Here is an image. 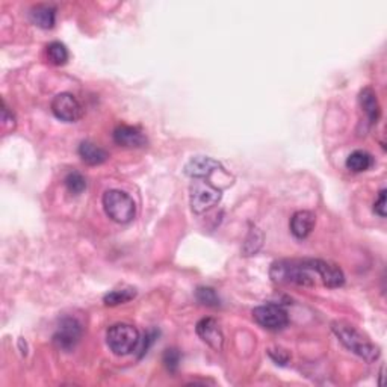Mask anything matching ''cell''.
I'll list each match as a JSON object with an SVG mask.
<instances>
[{"mask_svg": "<svg viewBox=\"0 0 387 387\" xmlns=\"http://www.w3.org/2000/svg\"><path fill=\"white\" fill-rule=\"evenodd\" d=\"M271 278L276 283L313 286L319 280L317 259L282 261L272 265Z\"/></svg>", "mask_w": 387, "mask_h": 387, "instance_id": "6da1fadb", "label": "cell"}, {"mask_svg": "<svg viewBox=\"0 0 387 387\" xmlns=\"http://www.w3.org/2000/svg\"><path fill=\"white\" fill-rule=\"evenodd\" d=\"M332 328L334 334L338 336V339L351 351V353L362 357L363 360H366L368 363L378 360L379 348L374 345L366 336H363L360 332H358L354 325L348 324V322L338 321L333 322Z\"/></svg>", "mask_w": 387, "mask_h": 387, "instance_id": "7a4b0ae2", "label": "cell"}, {"mask_svg": "<svg viewBox=\"0 0 387 387\" xmlns=\"http://www.w3.org/2000/svg\"><path fill=\"white\" fill-rule=\"evenodd\" d=\"M103 207L107 217H109L114 223L118 224L131 223L136 213L133 198L129 196V194L118 189H109L105 192Z\"/></svg>", "mask_w": 387, "mask_h": 387, "instance_id": "3957f363", "label": "cell"}, {"mask_svg": "<svg viewBox=\"0 0 387 387\" xmlns=\"http://www.w3.org/2000/svg\"><path fill=\"white\" fill-rule=\"evenodd\" d=\"M139 332L131 324H116L106 333L107 347L116 356H127L139 347Z\"/></svg>", "mask_w": 387, "mask_h": 387, "instance_id": "277c9868", "label": "cell"}, {"mask_svg": "<svg viewBox=\"0 0 387 387\" xmlns=\"http://www.w3.org/2000/svg\"><path fill=\"white\" fill-rule=\"evenodd\" d=\"M221 200V191L213 185L206 182L204 178H196L189 188L191 209L196 213H203L211 207L218 204Z\"/></svg>", "mask_w": 387, "mask_h": 387, "instance_id": "5b68a950", "label": "cell"}, {"mask_svg": "<svg viewBox=\"0 0 387 387\" xmlns=\"http://www.w3.org/2000/svg\"><path fill=\"white\" fill-rule=\"evenodd\" d=\"M253 318L261 327L272 330H282L289 324V317L282 306L278 304H265L256 307L253 310Z\"/></svg>", "mask_w": 387, "mask_h": 387, "instance_id": "8992f818", "label": "cell"}, {"mask_svg": "<svg viewBox=\"0 0 387 387\" xmlns=\"http://www.w3.org/2000/svg\"><path fill=\"white\" fill-rule=\"evenodd\" d=\"M52 112L55 117L66 121V123H76L83 116V107L79 103V100L70 94V92H61L52 102Z\"/></svg>", "mask_w": 387, "mask_h": 387, "instance_id": "52a82bcc", "label": "cell"}, {"mask_svg": "<svg viewBox=\"0 0 387 387\" xmlns=\"http://www.w3.org/2000/svg\"><path fill=\"white\" fill-rule=\"evenodd\" d=\"M82 338V325L75 318H64L56 333L53 334V343L62 351H71Z\"/></svg>", "mask_w": 387, "mask_h": 387, "instance_id": "ba28073f", "label": "cell"}, {"mask_svg": "<svg viewBox=\"0 0 387 387\" xmlns=\"http://www.w3.org/2000/svg\"><path fill=\"white\" fill-rule=\"evenodd\" d=\"M196 330H197V334L200 336V339L206 342L207 345L217 351L223 348L224 336H223V332H221L219 324L213 318H203L197 324Z\"/></svg>", "mask_w": 387, "mask_h": 387, "instance_id": "9c48e42d", "label": "cell"}, {"mask_svg": "<svg viewBox=\"0 0 387 387\" xmlns=\"http://www.w3.org/2000/svg\"><path fill=\"white\" fill-rule=\"evenodd\" d=\"M114 141H116L120 147L141 148L147 144V136L142 133L138 127L118 126L116 131H114Z\"/></svg>", "mask_w": 387, "mask_h": 387, "instance_id": "30bf717a", "label": "cell"}, {"mask_svg": "<svg viewBox=\"0 0 387 387\" xmlns=\"http://www.w3.org/2000/svg\"><path fill=\"white\" fill-rule=\"evenodd\" d=\"M218 168H221L219 162L212 159V157L198 156L192 157V159L185 165V174L192 178H206Z\"/></svg>", "mask_w": 387, "mask_h": 387, "instance_id": "8fae6325", "label": "cell"}, {"mask_svg": "<svg viewBox=\"0 0 387 387\" xmlns=\"http://www.w3.org/2000/svg\"><path fill=\"white\" fill-rule=\"evenodd\" d=\"M317 224V217L310 211H298L291 218V232L297 239H306Z\"/></svg>", "mask_w": 387, "mask_h": 387, "instance_id": "7c38bea8", "label": "cell"}, {"mask_svg": "<svg viewBox=\"0 0 387 387\" xmlns=\"http://www.w3.org/2000/svg\"><path fill=\"white\" fill-rule=\"evenodd\" d=\"M317 269L321 283L327 286V288H339V286L345 283V276H343L338 265L317 259Z\"/></svg>", "mask_w": 387, "mask_h": 387, "instance_id": "4fadbf2b", "label": "cell"}, {"mask_svg": "<svg viewBox=\"0 0 387 387\" xmlns=\"http://www.w3.org/2000/svg\"><path fill=\"white\" fill-rule=\"evenodd\" d=\"M79 156L88 165H102L109 159V153L91 141H83L82 144L79 146Z\"/></svg>", "mask_w": 387, "mask_h": 387, "instance_id": "5bb4252c", "label": "cell"}, {"mask_svg": "<svg viewBox=\"0 0 387 387\" xmlns=\"http://www.w3.org/2000/svg\"><path fill=\"white\" fill-rule=\"evenodd\" d=\"M31 20L42 29H52L56 20V10L52 5L40 3L31 10Z\"/></svg>", "mask_w": 387, "mask_h": 387, "instance_id": "9a60e30c", "label": "cell"}, {"mask_svg": "<svg viewBox=\"0 0 387 387\" xmlns=\"http://www.w3.org/2000/svg\"><path fill=\"white\" fill-rule=\"evenodd\" d=\"M360 106L362 109L366 114V117L369 118V121L372 124L377 123L379 120V116H382V107H379L378 98L375 91L372 88H364L360 92Z\"/></svg>", "mask_w": 387, "mask_h": 387, "instance_id": "2e32d148", "label": "cell"}, {"mask_svg": "<svg viewBox=\"0 0 387 387\" xmlns=\"http://www.w3.org/2000/svg\"><path fill=\"white\" fill-rule=\"evenodd\" d=\"M374 159L368 152H363V150H356V152L351 153L347 157V168L353 173H363V171H368Z\"/></svg>", "mask_w": 387, "mask_h": 387, "instance_id": "e0dca14e", "label": "cell"}, {"mask_svg": "<svg viewBox=\"0 0 387 387\" xmlns=\"http://www.w3.org/2000/svg\"><path fill=\"white\" fill-rule=\"evenodd\" d=\"M47 58L53 66H64L68 61V50L59 41H53L47 46Z\"/></svg>", "mask_w": 387, "mask_h": 387, "instance_id": "ac0fdd59", "label": "cell"}, {"mask_svg": "<svg viewBox=\"0 0 387 387\" xmlns=\"http://www.w3.org/2000/svg\"><path fill=\"white\" fill-rule=\"evenodd\" d=\"M135 297H136V291L133 288H127V289H117V291L106 293L103 301L106 306L112 307V306L129 303V301L133 299Z\"/></svg>", "mask_w": 387, "mask_h": 387, "instance_id": "d6986e66", "label": "cell"}, {"mask_svg": "<svg viewBox=\"0 0 387 387\" xmlns=\"http://www.w3.org/2000/svg\"><path fill=\"white\" fill-rule=\"evenodd\" d=\"M66 186L71 194L79 196V194H82L85 189H87V181H85V177L81 173L75 171V173H70L66 177Z\"/></svg>", "mask_w": 387, "mask_h": 387, "instance_id": "ffe728a7", "label": "cell"}, {"mask_svg": "<svg viewBox=\"0 0 387 387\" xmlns=\"http://www.w3.org/2000/svg\"><path fill=\"white\" fill-rule=\"evenodd\" d=\"M196 295H197V299L203 306H207V307L219 306V297L217 295V292H215L212 288H198Z\"/></svg>", "mask_w": 387, "mask_h": 387, "instance_id": "44dd1931", "label": "cell"}, {"mask_svg": "<svg viewBox=\"0 0 387 387\" xmlns=\"http://www.w3.org/2000/svg\"><path fill=\"white\" fill-rule=\"evenodd\" d=\"M163 364L170 372H176L181 364V353L176 348H168L163 353Z\"/></svg>", "mask_w": 387, "mask_h": 387, "instance_id": "7402d4cb", "label": "cell"}, {"mask_svg": "<svg viewBox=\"0 0 387 387\" xmlns=\"http://www.w3.org/2000/svg\"><path fill=\"white\" fill-rule=\"evenodd\" d=\"M269 357L274 360L277 364H286L289 362V354L286 349L282 348H276V349H269Z\"/></svg>", "mask_w": 387, "mask_h": 387, "instance_id": "603a6c76", "label": "cell"}, {"mask_svg": "<svg viewBox=\"0 0 387 387\" xmlns=\"http://www.w3.org/2000/svg\"><path fill=\"white\" fill-rule=\"evenodd\" d=\"M374 211H375V213L378 215V217L386 218V189L379 191L378 200L374 204Z\"/></svg>", "mask_w": 387, "mask_h": 387, "instance_id": "cb8c5ba5", "label": "cell"}]
</instances>
